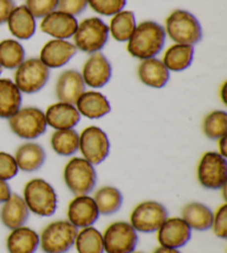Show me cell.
Wrapping results in <instances>:
<instances>
[{
  "mask_svg": "<svg viewBox=\"0 0 227 253\" xmlns=\"http://www.w3.org/2000/svg\"><path fill=\"white\" fill-rule=\"evenodd\" d=\"M108 25L98 17H91L78 25L74 35V44L78 50L92 55L102 50L108 42Z\"/></svg>",
  "mask_w": 227,
  "mask_h": 253,
  "instance_id": "cell-4",
  "label": "cell"
},
{
  "mask_svg": "<svg viewBox=\"0 0 227 253\" xmlns=\"http://www.w3.org/2000/svg\"><path fill=\"white\" fill-rule=\"evenodd\" d=\"M138 75L142 84L155 89L165 87L170 79V71L163 61L156 58L142 60L138 68Z\"/></svg>",
  "mask_w": 227,
  "mask_h": 253,
  "instance_id": "cell-22",
  "label": "cell"
},
{
  "mask_svg": "<svg viewBox=\"0 0 227 253\" xmlns=\"http://www.w3.org/2000/svg\"><path fill=\"white\" fill-rule=\"evenodd\" d=\"M197 179L208 190H220L227 182V161L219 152L208 151L201 158L197 167Z\"/></svg>",
  "mask_w": 227,
  "mask_h": 253,
  "instance_id": "cell-9",
  "label": "cell"
},
{
  "mask_svg": "<svg viewBox=\"0 0 227 253\" xmlns=\"http://www.w3.org/2000/svg\"><path fill=\"white\" fill-rule=\"evenodd\" d=\"M45 158L44 149L36 142H27L17 149L15 160L18 169L24 172H35L43 166Z\"/></svg>",
  "mask_w": 227,
  "mask_h": 253,
  "instance_id": "cell-25",
  "label": "cell"
},
{
  "mask_svg": "<svg viewBox=\"0 0 227 253\" xmlns=\"http://www.w3.org/2000/svg\"><path fill=\"white\" fill-rule=\"evenodd\" d=\"M109 27V34L114 38L116 42H126L134 33L136 21L135 16L132 11L122 10L115 13L112 17Z\"/></svg>",
  "mask_w": 227,
  "mask_h": 253,
  "instance_id": "cell-30",
  "label": "cell"
},
{
  "mask_svg": "<svg viewBox=\"0 0 227 253\" xmlns=\"http://www.w3.org/2000/svg\"><path fill=\"white\" fill-rule=\"evenodd\" d=\"M85 91V84L79 71L70 69L59 76L56 84V94L59 101L76 105L79 97Z\"/></svg>",
  "mask_w": 227,
  "mask_h": 253,
  "instance_id": "cell-19",
  "label": "cell"
},
{
  "mask_svg": "<svg viewBox=\"0 0 227 253\" xmlns=\"http://www.w3.org/2000/svg\"><path fill=\"white\" fill-rule=\"evenodd\" d=\"M44 116L47 125L56 130L75 129L81 119V115L75 105L61 101L49 106Z\"/></svg>",
  "mask_w": 227,
  "mask_h": 253,
  "instance_id": "cell-18",
  "label": "cell"
},
{
  "mask_svg": "<svg viewBox=\"0 0 227 253\" xmlns=\"http://www.w3.org/2000/svg\"><path fill=\"white\" fill-rule=\"evenodd\" d=\"M79 150L91 165L102 164L110 153V141L107 133L95 126H90L79 134Z\"/></svg>",
  "mask_w": 227,
  "mask_h": 253,
  "instance_id": "cell-12",
  "label": "cell"
},
{
  "mask_svg": "<svg viewBox=\"0 0 227 253\" xmlns=\"http://www.w3.org/2000/svg\"><path fill=\"white\" fill-rule=\"evenodd\" d=\"M212 210L201 202L188 203L182 210V219L189 227L196 231H206L212 228L213 223Z\"/></svg>",
  "mask_w": 227,
  "mask_h": 253,
  "instance_id": "cell-26",
  "label": "cell"
},
{
  "mask_svg": "<svg viewBox=\"0 0 227 253\" xmlns=\"http://www.w3.org/2000/svg\"><path fill=\"white\" fill-rule=\"evenodd\" d=\"M190 238L192 229L180 216H167L157 230V241L162 247L180 249L188 245Z\"/></svg>",
  "mask_w": 227,
  "mask_h": 253,
  "instance_id": "cell-13",
  "label": "cell"
},
{
  "mask_svg": "<svg viewBox=\"0 0 227 253\" xmlns=\"http://www.w3.org/2000/svg\"><path fill=\"white\" fill-rule=\"evenodd\" d=\"M52 150L59 156L70 157L79 151V133L75 129L56 130L50 139Z\"/></svg>",
  "mask_w": 227,
  "mask_h": 253,
  "instance_id": "cell-31",
  "label": "cell"
},
{
  "mask_svg": "<svg viewBox=\"0 0 227 253\" xmlns=\"http://www.w3.org/2000/svg\"><path fill=\"white\" fill-rule=\"evenodd\" d=\"M11 196V189L7 181L0 180V203L6 202Z\"/></svg>",
  "mask_w": 227,
  "mask_h": 253,
  "instance_id": "cell-41",
  "label": "cell"
},
{
  "mask_svg": "<svg viewBox=\"0 0 227 253\" xmlns=\"http://www.w3.org/2000/svg\"><path fill=\"white\" fill-rule=\"evenodd\" d=\"M75 246L78 253H104L102 233L93 225L78 231Z\"/></svg>",
  "mask_w": 227,
  "mask_h": 253,
  "instance_id": "cell-33",
  "label": "cell"
},
{
  "mask_svg": "<svg viewBox=\"0 0 227 253\" xmlns=\"http://www.w3.org/2000/svg\"><path fill=\"white\" fill-rule=\"evenodd\" d=\"M59 0H26L25 6L35 18H43L57 10Z\"/></svg>",
  "mask_w": 227,
  "mask_h": 253,
  "instance_id": "cell-36",
  "label": "cell"
},
{
  "mask_svg": "<svg viewBox=\"0 0 227 253\" xmlns=\"http://www.w3.org/2000/svg\"><path fill=\"white\" fill-rule=\"evenodd\" d=\"M215 236L221 239L227 238V205L221 206L213 215L212 228Z\"/></svg>",
  "mask_w": 227,
  "mask_h": 253,
  "instance_id": "cell-38",
  "label": "cell"
},
{
  "mask_svg": "<svg viewBox=\"0 0 227 253\" xmlns=\"http://www.w3.org/2000/svg\"><path fill=\"white\" fill-rule=\"evenodd\" d=\"M132 253H144V252H132Z\"/></svg>",
  "mask_w": 227,
  "mask_h": 253,
  "instance_id": "cell-46",
  "label": "cell"
},
{
  "mask_svg": "<svg viewBox=\"0 0 227 253\" xmlns=\"http://www.w3.org/2000/svg\"><path fill=\"white\" fill-rule=\"evenodd\" d=\"M7 24L11 35L20 40H28L34 37L36 33V18L24 4L15 7Z\"/></svg>",
  "mask_w": 227,
  "mask_h": 253,
  "instance_id": "cell-24",
  "label": "cell"
},
{
  "mask_svg": "<svg viewBox=\"0 0 227 253\" xmlns=\"http://www.w3.org/2000/svg\"><path fill=\"white\" fill-rule=\"evenodd\" d=\"M18 166L15 157L10 153L0 151V180H11L18 174Z\"/></svg>",
  "mask_w": 227,
  "mask_h": 253,
  "instance_id": "cell-37",
  "label": "cell"
},
{
  "mask_svg": "<svg viewBox=\"0 0 227 253\" xmlns=\"http://www.w3.org/2000/svg\"><path fill=\"white\" fill-rule=\"evenodd\" d=\"M93 200L100 214L111 215L121 209L123 205V196L119 189L107 186L100 188L95 192Z\"/></svg>",
  "mask_w": 227,
  "mask_h": 253,
  "instance_id": "cell-29",
  "label": "cell"
},
{
  "mask_svg": "<svg viewBox=\"0 0 227 253\" xmlns=\"http://www.w3.org/2000/svg\"><path fill=\"white\" fill-rule=\"evenodd\" d=\"M68 221L76 229H84L97 222L99 219V210L92 197L76 196L70 201L67 210Z\"/></svg>",
  "mask_w": 227,
  "mask_h": 253,
  "instance_id": "cell-14",
  "label": "cell"
},
{
  "mask_svg": "<svg viewBox=\"0 0 227 253\" xmlns=\"http://www.w3.org/2000/svg\"><path fill=\"white\" fill-rule=\"evenodd\" d=\"M81 76L85 85L94 89L102 88L110 81L112 77L111 63L103 53H92L83 65Z\"/></svg>",
  "mask_w": 227,
  "mask_h": 253,
  "instance_id": "cell-15",
  "label": "cell"
},
{
  "mask_svg": "<svg viewBox=\"0 0 227 253\" xmlns=\"http://www.w3.org/2000/svg\"><path fill=\"white\" fill-rule=\"evenodd\" d=\"M21 91L10 79H0V118L9 119L21 108Z\"/></svg>",
  "mask_w": 227,
  "mask_h": 253,
  "instance_id": "cell-27",
  "label": "cell"
},
{
  "mask_svg": "<svg viewBox=\"0 0 227 253\" xmlns=\"http://www.w3.org/2000/svg\"><path fill=\"white\" fill-rule=\"evenodd\" d=\"M194 58V48L189 44L174 43L165 51L163 63L169 71L181 72L192 65Z\"/></svg>",
  "mask_w": 227,
  "mask_h": 253,
  "instance_id": "cell-28",
  "label": "cell"
},
{
  "mask_svg": "<svg viewBox=\"0 0 227 253\" xmlns=\"http://www.w3.org/2000/svg\"><path fill=\"white\" fill-rule=\"evenodd\" d=\"M88 4L99 15L110 17L123 10L126 0H88Z\"/></svg>",
  "mask_w": 227,
  "mask_h": 253,
  "instance_id": "cell-35",
  "label": "cell"
},
{
  "mask_svg": "<svg viewBox=\"0 0 227 253\" xmlns=\"http://www.w3.org/2000/svg\"><path fill=\"white\" fill-rule=\"evenodd\" d=\"M75 106L79 114L88 119L103 118L111 111V105L108 98L98 91H84Z\"/></svg>",
  "mask_w": 227,
  "mask_h": 253,
  "instance_id": "cell-21",
  "label": "cell"
},
{
  "mask_svg": "<svg viewBox=\"0 0 227 253\" xmlns=\"http://www.w3.org/2000/svg\"><path fill=\"white\" fill-rule=\"evenodd\" d=\"M226 87H227V84L225 83L223 85H222V89H221V98L224 105H226Z\"/></svg>",
  "mask_w": 227,
  "mask_h": 253,
  "instance_id": "cell-44",
  "label": "cell"
},
{
  "mask_svg": "<svg viewBox=\"0 0 227 253\" xmlns=\"http://www.w3.org/2000/svg\"><path fill=\"white\" fill-rule=\"evenodd\" d=\"M167 218L166 208L160 202L148 200L139 203L130 215V223L136 232H156Z\"/></svg>",
  "mask_w": 227,
  "mask_h": 253,
  "instance_id": "cell-11",
  "label": "cell"
},
{
  "mask_svg": "<svg viewBox=\"0 0 227 253\" xmlns=\"http://www.w3.org/2000/svg\"><path fill=\"white\" fill-rule=\"evenodd\" d=\"M1 72H2V68L0 67V75H1Z\"/></svg>",
  "mask_w": 227,
  "mask_h": 253,
  "instance_id": "cell-45",
  "label": "cell"
},
{
  "mask_svg": "<svg viewBox=\"0 0 227 253\" xmlns=\"http://www.w3.org/2000/svg\"><path fill=\"white\" fill-rule=\"evenodd\" d=\"M165 34L175 43L194 46L202 40V26L193 13L178 9L166 18Z\"/></svg>",
  "mask_w": 227,
  "mask_h": 253,
  "instance_id": "cell-3",
  "label": "cell"
},
{
  "mask_svg": "<svg viewBox=\"0 0 227 253\" xmlns=\"http://www.w3.org/2000/svg\"><path fill=\"white\" fill-rule=\"evenodd\" d=\"M39 246V234L25 225L11 230L7 238V250L9 253H36Z\"/></svg>",
  "mask_w": 227,
  "mask_h": 253,
  "instance_id": "cell-23",
  "label": "cell"
},
{
  "mask_svg": "<svg viewBox=\"0 0 227 253\" xmlns=\"http://www.w3.org/2000/svg\"><path fill=\"white\" fill-rule=\"evenodd\" d=\"M203 131L208 139L219 140L227 133V114L215 110L208 114L203 121Z\"/></svg>",
  "mask_w": 227,
  "mask_h": 253,
  "instance_id": "cell-34",
  "label": "cell"
},
{
  "mask_svg": "<svg viewBox=\"0 0 227 253\" xmlns=\"http://www.w3.org/2000/svg\"><path fill=\"white\" fill-rule=\"evenodd\" d=\"M79 22L76 17L60 10H54L42 18L40 29L54 39L67 40L74 37Z\"/></svg>",
  "mask_w": 227,
  "mask_h": 253,
  "instance_id": "cell-16",
  "label": "cell"
},
{
  "mask_svg": "<svg viewBox=\"0 0 227 253\" xmlns=\"http://www.w3.org/2000/svg\"><path fill=\"white\" fill-rule=\"evenodd\" d=\"M102 237L104 253H132L139 243L138 232L125 221L109 225Z\"/></svg>",
  "mask_w": 227,
  "mask_h": 253,
  "instance_id": "cell-10",
  "label": "cell"
},
{
  "mask_svg": "<svg viewBox=\"0 0 227 253\" xmlns=\"http://www.w3.org/2000/svg\"><path fill=\"white\" fill-rule=\"evenodd\" d=\"M26 52L22 44L13 39L0 42V67L8 70L17 69L25 61Z\"/></svg>",
  "mask_w": 227,
  "mask_h": 253,
  "instance_id": "cell-32",
  "label": "cell"
},
{
  "mask_svg": "<svg viewBox=\"0 0 227 253\" xmlns=\"http://www.w3.org/2000/svg\"><path fill=\"white\" fill-rule=\"evenodd\" d=\"M166 34L163 26L155 21H143L136 25L128 40L129 53L140 60L155 58L165 44Z\"/></svg>",
  "mask_w": 227,
  "mask_h": 253,
  "instance_id": "cell-1",
  "label": "cell"
},
{
  "mask_svg": "<svg viewBox=\"0 0 227 253\" xmlns=\"http://www.w3.org/2000/svg\"><path fill=\"white\" fill-rule=\"evenodd\" d=\"M63 179L67 188L75 196L91 193L97 184V171L84 158H72L63 170Z\"/></svg>",
  "mask_w": 227,
  "mask_h": 253,
  "instance_id": "cell-5",
  "label": "cell"
},
{
  "mask_svg": "<svg viewBox=\"0 0 227 253\" xmlns=\"http://www.w3.org/2000/svg\"><path fill=\"white\" fill-rule=\"evenodd\" d=\"M24 200L29 211L38 216H51L57 211L56 190L43 179H33L26 183Z\"/></svg>",
  "mask_w": 227,
  "mask_h": 253,
  "instance_id": "cell-2",
  "label": "cell"
},
{
  "mask_svg": "<svg viewBox=\"0 0 227 253\" xmlns=\"http://www.w3.org/2000/svg\"><path fill=\"white\" fill-rule=\"evenodd\" d=\"M15 7L13 0H0V26L6 24Z\"/></svg>",
  "mask_w": 227,
  "mask_h": 253,
  "instance_id": "cell-40",
  "label": "cell"
},
{
  "mask_svg": "<svg viewBox=\"0 0 227 253\" xmlns=\"http://www.w3.org/2000/svg\"><path fill=\"white\" fill-rule=\"evenodd\" d=\"M219 153L224 158L227 157V135L219 139Z\"/></svg>",
  "mask_w": 227,
  "mask_h": 253,
  "instance_id": "cell-42",
  "label": "cell"
},
{
  "mask_svg": "<svg viewBox=\"0 0 227 253\" xmlns=\"http://www.w3.org/2000/svg\"><path fill=\"white\" fill-rule=\"evenodd\" d=\"M30 211L24 198L17 193H11L6 202H3L0 210V219L4 227L13 230L27 223Z\"/></svg>",
  "mask_w": 227,
  "mask_h": 253,
  "instance_id": "cell-20",
  "label": "cell"
},
{
  "mask_svg": "<svg viewBox=\"0 0 227 253\" xmlns=\"http://www.w3.org/2000/svg\"><path fill=\"white\" fill-rule=\"evenodd\" d=\"M88 7V0H59L58 8L71 16L81 15Z\"/></svg>",
  "mask_w": 227,
  "mask_h": 253,
  "instance_id": "cell-39",
  "label": "cell"
},
{
  "mask_svg": "<svg viewBox=\"0 0 227 253\" xmlns=\"http://www.w3.org/2000/svg\"><path fill=\"white\" fill-rule=\"evenodd\" d=\"M78 229L68 220L49 223L40 234V246L44 253H67L75 246Z\"/></svg>",
  "mask_w": 227,
  "mask_h": 253,
  "instance_id": "cell-6",
  "label": "cell"
},
{
  "mask_svg": "<svg viewBox=\"0 0 227 253\" xmlns=\"http://www.w3.org/2000/svg\"><path fill=\"white\" fill-rule=\"evenodd\" d=\"M9 126L13 133L21 139H37L47 131L44 112L37 107L20 108L11 118Z\"/></svg>",
  "mask_w": 227,
  "mask_h": 253,
  "instance_id": "cell-7",
  "label": "cell"
},
{
  "mask_svg": "<svg viewBox=\"0 0 227 253\" xmlns=\"http://www.w3.org/2000/svg\"><path fill=\"white\" fill-rule=\"evenodd\" d=\"M50 78V69L38 58L27 59L17 68L15 81L21 93L33 94L41 90Z\"/></svg>",
  "mask_w": 227,
  "mask_h": 253,
  "instance_id": "cell-8",
  "label": "cell"
},
{
  "mask_svg": "<svg viewBox=\"0 0 227 253\" xmlns=\"http://www.w3.org/2000/svg\"><path fill=\"white\" fill-rule=\"evenodd\" d=\"M153 253H181L179 249H173V248H166L160 246L154 250Z\"/></svg>",
  "mask_w": 227,
  "mask_h": 253,
  "instance_id": "cell-43",
  "label": "cell"
},
{
  "mask_svg": "<svg viewBox=\"0 0 227 253\" xmlns=\"http://www.w3.org/2000/svg\"><path fill=\"white\" fill-rule=\"evenodd\" d=\"M76 50L74 43L62 39L50 40L42 47L39 59L49 69L66 66L76 56Z\"/></svg>",
  "mask_w": 227,
  "mask_h": 253,
  "instance_id": "cell-17",
  "label": "cell"
}]
</instances>
